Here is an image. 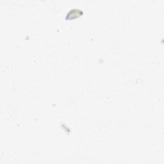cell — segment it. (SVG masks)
Returning a JSON list of instances; mask_svg holds the SVG:
<instances>
[{
    "label": "cell",
    "mask_w": 164,
    "mask_h": 164,
    "mask_svg": "<svg viewBox=\"0 0 164 164\" xmlns=\"http://www.w3.org/2000/svg\"><path fill=\"white\" fill-rule=\"evenodd\" d=\"M82 14H83V12L80 9H72L67 13L66 19H75L80 16Z\"/></svg>",
    "instance_id": "1"
}]
</instances>
